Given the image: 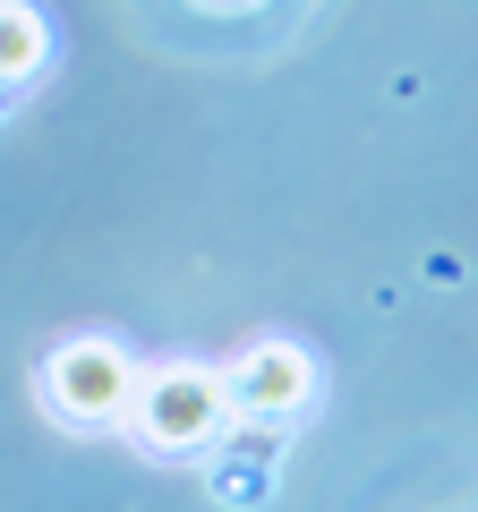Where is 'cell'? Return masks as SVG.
Masks as SVG:
<instances>
[{
	"label": "cell",
	"instance_id": "obj_1",
	"mask_svg": "<svg viewBox=\"0 0 478 512\" xmlns=\"http://www.w3.org/2000/svg\"><path fill=\"white\" fill-rule=\"evenodd\" d=\"M239 427V402H231V367H205V359H163L146 367V402H137L129 436L146 444V453H214L222 436Z\"/></svg>",
	"mask_w": 478,
	"mask_h": 512
},
{
	"label": "cell",
	"instance_id": "obj_2",
	"mask_svg": "<svg viewBox=\"0 0 478 512\" xmlns=\"http://www.w3.org/2000/svg\"><path fill=\"white\" fill-rule=\"evenodd\" d=\"M146 402V367L103 333H77L43 359V410L60 427H129Z\"/></svg>",
	"mask_w": 478,
	"mask_h": 512
},
{
	"label": "cell",
	"instance_id": "obj_3",
	"mask_svg": "<svg viewBox=\"0 0 478 512\" xmlns=\"http://www.w3.org/2000/svg\"><path fill=\"white\" fill-rule=\"evenodd\" d=\"M231 402H239V427L282 436L291 419L316 410V359L299 342H248L231 359Z\"/></svg>",
	"mask_w": 478,
	"mask_h": 512
},
{
	"label": "cell",
	"instance_id": "obj_4",
	"mask_svg": "<svg viewBox=\"0 0 478 512\" xmlns=\"http://www.w3.org/2000/svg\"><path fill=\"white\" fill-rule=\"evenodd\" d=\"M0 43H9V52H0L9 86H35V77H43V60H52V26H43V9H35V0H9V9H0Z\"/></svg>",
	"mask_w": 478,
	"mask_h": 512
},
{
	"label": "cell",
	"instance_id": "obj_5",
	"mask_svg": "<svg viewBox=\"0 0 478 512\" xmlns=\"http://www.w3.org/2000/svg\"><path fill=\"white\" fill-rule=\"evenodd\" d=\"M205 9H257V0H205Z\"/></svg>",
	"mask_w": 478,
	"mask_h": 512
}]
</instances>
